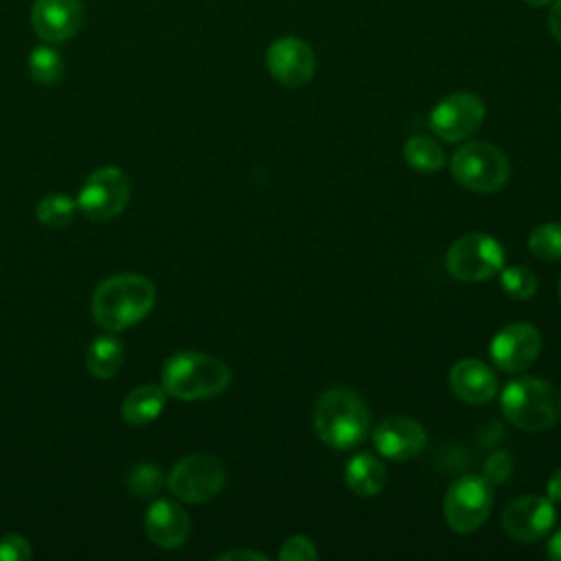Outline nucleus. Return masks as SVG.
Masks as SVG:
<instances>
[{
    "label": "nucleus",
    "instance_id": "nucleus-1",
    "mask_svg": "<svg viewBox=\"0 0 561 561\" xmlns=\"http://www.w3.org/2000/svg\"><path fill=\"white\" fill-rule=\"evenodd\" d=\"M156 302V287L140 274H116L105 278L92 296L94 322L105 331H123L140 322Z\"/></svg>",
    "mask_w": 561,
    "mask_h": 561
},
{
    "label": "nucleus",
    "instance_id": "nucleus-2",
    "mask_svg": "<svg viewBox=\"0 0 561 561\" xmlns=\"http://www.w3.org/2000/svg\"><path fill=\"white\" fill-rule=\"evenodd\" d=\"M370 425L366 401L351 388L324 390L313 408V427L327 445L348 449L364 440Z\"/></svg>",
    "mask_w": 561,
    "mask_h": 561
},
{
    "label": "nucleus",
    "instance_id": "nucleus-3",
    "mask_svg": "<svg viewBox=\"0 0 561 561\" xmlns=\"http://www.w3.org/2000/svg\"><path fill=\"white\" fill-rule=\"evenodd\" d=\"M230 368L213 355L182 351L171 355L160 375L167 394L182 401H199L221 394L230 383Z\"/></svg>",
    "mask_w": 561,
    "mask_h": 561
},
{
    "label": "nucleus",
    "instance_id": "nucleus-4",
    "mask_svg": "<svg viewBox=\"0 0 561 561\" xmlns=\"http://www.w3.org/2000/svg\"><path fill=\"white\" fill-rule=\"evenodd\" d=\"M504 416L528 432L552 427L561 419V392L539 377H517L502 390Z\"/></svg>",
    "mask_w": 561,
    "mask_h": 561
},
{
    "label": "nucleus",
    "instance_id": "nucleus-5",
    "mask_svg": "<svg viewBox=\"0 0 561 561\" xmlns=\"http://www.w3.org/2000/svg\"><path fill=\"white\" fill-rule=\"evenodd\" d=\"M508 160L491 142H467L451 158V175L473 193H495L508 182Z\"/></svg>",
    "mask_w": 561,
    "mask_h": 561
},
{
    "label": "nucleus",
    "instance_id": "nucleus-6",
    "mask_svg": "<svg viewBox=\"0 0 561 561\" xmlns=\"http://www.w3.org/2000/svg\"><path fill=\"white\" fill-rule=\"evenodd\" d=\"M504 265V250L497 239L482 232H471L456 239L447 254V272L462 283H482L493 278Z\"/></svg>",
    "mask_w": 561,
    "mask_h": 561
},
{
    "label": "nucleus",
    "instance_id": "nucleus-7",
    "mask_svg": "<svg viewBox=\"0 0 561 561\" xmlns=\"http://www.w3.org/2000/svg\"><path fill=\"white\" fill-rule=\"evenodd\" d=\"M129 193L131 184L123 169L101 167L83 182L77 197V208L90 221H110L125 210Z\"/></svg>",
    "mask_w": 561,
    "mask_h": 561
},
{
    "label": "nucleus",
    "instance_id": "nucleus-8",
    "mask_svg": "<svg viewBox=\"0 0 561 561\" xmlns=\"http://www.w3.org/2000/svg\"><path fill=\"white\" fill-rule=\"evenodd\" d=\"M226 484L224 465L210 454H188L178 460L167 478L169 491L188 504L213 500Z\"/></svg>",
    "mask_w": 561,
    "mask_h": 561
},
{
    "label": "nucleus",
    "instance_id": "nucleus-9",
    "mask_svg": "<svg viewBox=\"0 0 561 561\" xmlns=\"http://www.w3.org/2000/svg\"><path fill=\"white\" fill-rule=\"evenodd\" d=\"M493 506V486L484 478L465 476L458 478L445 493L443 515L451 530L473 533L478 530Z\"/></svg>",
    "mask_w": 561,
    "mask_h": 561
},
{
    "label": "nucleus",
    "instance_id": "nucleus-10",
    "mask_svg": "<svg viewBox=\"0 0 561 561\" xmlns=\"http://www.w3.org/2000/svg\"><path fill=\"white\" fill-rule=\"evenodd\" d=\"M484 112L480 96L471 92H454L432 110L430 127L438 138L460 142L478 131L484 121Z\"/></svg>",
    "mask_w": 561,
    "mask_h": 561
},
{
    "label": "nucleus",
    "instance_id": "nucleus-11",
    "mask_svg": "<svg viewBox=\"0 0 561 561\" xmlns=\"http://www.w3.org/2000/svg\"><path fill=\"white\" fill-rule=\"evenodd\" d=\"M557 513L550 497L524 495L513 500L502 513L504 533L522 543L541 539L554 526Z\"/></svg>",
    "mask_w": 561,
    "mask_h": 561
},
{
    "label": "nucleus",
    "instance_id": "nucleus-12",
    "mask_svg": "<svg viewBox=\"0 0 561 561\" xmlns=\"http://www.w3.org/2000/svg\"><path fill=\"white\" fill-rule=\"evenodd\" d=\"M270 75L285 88H300L313 79L316 55L300 37H280L265 53Z\"/></svg>",
    "mask_w": 561,
    "mask_h": 561
},
{
    "label": "nucleus",
    "instance_id": "nucleus-13",
    "mask_svg": "<svg viewBox=\"0 0 561 561\" xmlns=\"http://www.w3.org/2000/svg\"><path fill=\"white\" fill-rule=\"evenodd\" d=\"M85 20L81 0H35L31 7V26L46 44H59L75 37Z\"/></svg>",
    "mask_w": 561,
    "mask_h": 561
},
{
    "label": "nucleus",
    "instance_id": "nucleus-14",
    "mask_svg": "<svg viewBox=\"0 0 561 561\" xmlns=\"http://www.w3.org/2000/svg\"><path fill=\"white\" fill-rule=\"evenodd\" d=\"M541 351V333L528 322H513L491 340V359L504 373L528 368Z\"/></svg>",
    "mask_w": 561,
    "mask_h": 561
},
{
    "label": "nucleus",
    "instance_id": "nucleus-15",
    "mask_svg": "<svg viewBox=\"0 0 561 561\" xmlns=\"http://www.w3.org/2000/svg\"><path fill=\"white\" fill-rule=\"evenodd\" d=\"M373 443L383 458L410 460L423 451L427 434L423 425L410 416H388L373 432Z\"/></svg>",
    "mask_w": 561,
    "mask_h": 561
},
{
    "label": "nucleus",
    "instance_id": "nucleus-16",
    "mask_svg": "<svg viewBox=\"0 0 561 561\" xmlns=\"http://www.w3.org/2000/svg\"><path fill=\"white\" fill-rule=\"evenodd\" d=\"M147 537L167 550H175L186 543L191 535L188 513L173 500H156L145 515Z\"/></svg>",
    "mask_w": 561,
    "mask_h": 561
},
{
    "label": "nucleus",
    "instance_id": "nucleus-17",
    "mask_svg": "<svg viewBox=\"0 0 561 561\" xmlns=\"http://www.w3.org/2000/svg\"><path fill=\"white\" fill-rule=\"evenodd\" d=\"M449 386L454 394L467 403H486L497 392V377L484 362L469 357L454 364Z\"/></svg>",
    "mask_w": 561,
    "mask_h": 561
},
{
    "label": "nucleus",
    "instance_id": "nucleus-18",
    "mask_svg": "<svg viewBox=\"0 0 561 561\" xmlns=\"http://www.w3.org/2000/svg\"><path fill=\"white\" fill-rule=\"evenodd\" d=\"M167 403V392L162 386L142 383L136 386L121 403V416L129 425H147L160 416Z\"/></svg>",
    "mask_w": 561,
    "mask_h": 561
},
{
    "label": "nucleus",
    "instance_id": "nucleus-19",
    "mask_svg": "<svg viewBox=\"0 0 561 561\" xmlns=\"http://www.w3.org/2000/svg\"><path fill=\"white\" fill-rule=\"evenodd\" d=\"M346 484L353 493L362 497L377 495L386 484V469L381 460H377L373 454H357L346 462L344 471Z\"/></svg>",
    "mask_w": 561,
    "mask_h": 561
},
{
    "label": "nucleus",
    "instance_id": "nucleus-20",
    "mask_svg": "<svg viewBox=\"0 0 561 561\" xmlns=\"http://www.w3.org/2000/svg\"><path fill=\"white\" fill-rule=\"evenodd\" d=\"M125 359V346L116 335H99L90 342L85 351V368L96 379L114 377Z\"/></svg>",
    "mask_w": 561,
    "mask_h": 561
},
{
    "label": "nucleus",
    "instance_id": "nucleus-21",
    "mask_svg": "<svg viewBox=\"0 0 561 561\" xmlns=\"http://www.w3.org/2000/svg\"><path fill=\"white\" fill-rule=\"evenodd\" d=\"M403 158L416 171H438L445 167V151L430 136L408 138L403 147Z\"/></svg>",
    "mask_w": 561,
    "mask_h": 561
},
{
    "label": "nucleus",
    "instance_id": "nucleus-22",
    "mask_svg": "<svg viewBox=\"0 0 561 561\" xmlns=\"http://www.w3.org/2000/svg\"><path fill=\"white\" fill-rule=\"evenodd\" d=\"M28 72L42 85H55L64 77V59L53 46H37L28 55Z\"/></svg>",
    "mask_w": 561,
    "mask_h": 561
},
{
    "label": "nucleus",
    "instance_id": "nucleus-23",
    "mask_svg": "<svg viewBox=\"0 0 561 561\" xmlns=\"http://www.w3.org/2000/svg\"><path fill=\"white\" fill-rule=\"evenodd\" d=\"M77 210H79L77 199H72L64 193H50L44 199H39L35 215L48 228H64L75 219Z\"/></svg>",
    "mask_w": 561,
    "mask_h": 561
},
{
    "label": "nucleus",
    "instance_id": "nucleus-24",
    "mask_svg": "<svg viewBox=\"0 0 561 561\" xmlns=\"http://www.w3.org/2000/svg\"><path fill=\"white\" fill-rule=\"evenodd\" d=\"M125 486L134 497H153L162 486H164V476L162 469L151 465V462H142L129 469L127 478H125Z\"/></svg>",
    "mask_w": 561,
    "mask_h": 561
},
{
    "label": "nucleus",
    "instance_id": "nucleus-25",
    "mask_svg": "<svg viewBox=\"0 0 561 561\" xmlns=\"http://www.w3.org/2000/svg\"><path fill=\"white\" fill-rule=\"evenodd\" d=\"M528 250L541 261L561 259V224H541L528 237Z\"/></svg>",
    "mask_w": 561,
    "mask_h": 561
},
{
    "label": "nucleus",
    "instance_id": "nucleus-26",
    "mask_svg": "<svg viewBox=\"0 0 561 561\" xmlns=\"http://www.w3.org/2000/svg\"><path fill=\"white\" fill-rule=\"evenodd\" d=\"M502 287L508 296H513L517 300H528L537 291V276L528 267H522V265L506 267L502 272Z\"/></svg>",
    "mask_w": 561,
    "mask_h": 561
},
{
    "label": "nucleus",
    "instance_id": "nucleus-27",
    "mask_svg": "<svg viewBox=\"0 0 561 561\" xmlns=\"http://www.w3.org/2000/svg\"><path fill=\"white\" fill-rule=\"evenodd\" d=\"M278 559L280 561H316L318 559V550L313 546V541L309 537H302V535H296V537H289L280 552H278Z\"/></svg>",
    "mask_w": 561,
    "mask_h": 561
},
{
    "label": "nucleus",
    "instance_id": "nucleus-28",
    "mask_svg": "<svg viewBox=\"0 0 561 561\" xmlns=\"http://www.w3.org/2000/svg\"><path fill=\"white\" fill-rule=\"evenodd\" d=\"M33 557L31 543L22 535H4L0 537V561H26Z\"/></svg>",
    "mask_w": 561,
    "mask_h": 561
},
{
    "label": "nucleus",
    "instance_id": "nucleus-29",
    "mask_svg": "<svg viewBox=\"0 0 561 561\" xmlns=\"http://www.w3.org/2000/svg\"><path fill=\"white\" fill-rule=\"evenodd\" d=\"M511 469H513V458H511V454L506 449H502V451H495V454L489 456V460L484 465V476L482 478L486 482H491V484L504 482L508 478Z\"/></svg>",
    "mask_w": 561,
    "mask_h": 561
},
{
    "label": "nucleus",
    "instance_id": "nucleus-30",
    "mask_svg": "<svg viewBox=\"0 0 561 561\" xmlns=\"http://www.w3.org/2000/svg\"><path fill=\"white\" fill-rule=\"evenodd\" d=\"M219 561H234V559H248V561H265L267 557L256 550H226L217 557Z\"/></svg>",
    "mask_w": 561,
    "mask_h": 561
},
{
    "label": "nucleus",
    "instance_id": "nucleus-31",
    "mask_svg": "<svg viewBox=\"0 0 561 561\" xmlns=\"http://www.w3.org/2000/svg\"><path fill=\"white\" fill-rule=\"evenodd\" d=\"M548 28L552 33V37L561 44V0H554L550 15H548Z\"/></svg>",
    "mask_w": 561,
    "mask_h": 561
},
{
    "label": "nucleus",
    "instance_id": "nucleus-32",
    "mask_svg": "<svg viewBox=\"0 0 561 561\" xmlns=\"http://www.w3.org/2000/svg\"><path fill=\"white\" fill-rule=\"evenodd\" d=\"M548 497L561 502V467L548 478Z\"/></svg>",
    "mask_w": 561,
    "mask_h": 561
},
{
    "label": "nucleus",
    "instance_id": "nucleus-33",
    "mask_svg": "<svg viewBox=\"0 0 561 561\" xmlns=\"http://www.w3.org/2000/svg\"><path fill=\"white\" fill-rule=\"evenodd\" d=\"M548 557L561 561V528H557L548 541Z\"/></svg>",
    "mask_w": 561,
    "mask_h": 561
},
{
    "label": "nucleus",
    "instance_id": "nucleus-34",
    "mask_svg": "<svg viewBox=\"0 0 561 561\" xmlns=\"http://www.w3.org/2000/svg\"><path fill=\"white\" fill-rule=\"evenodd\" d=\"M524 2H528L530 7H548V4H552L554 0H524Z\"/></svg>",
    "mask_w": 561,
    "mask_h": 561
},
{
    "label": "nucleus",
    "instance_id": "nucleus-35",
    "mask_svg": "<svg viewBox=\"0 0 561 561\" xmlns=\"http://www.w3.org/2000/svg\"><path fill=\"white\" fill-rule=\"evenodd\" d=\"M559 298H561V280H559Z\"/></svg>",
    "mask_w": 561,
    "mask_h": 561
}]
</instances>
